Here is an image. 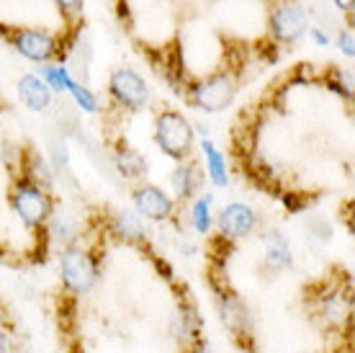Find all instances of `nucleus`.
<instances>
[{
  "label": "nucleus",
  "instance_id": "20e7f679",
  "mask_svg": "<svg viewBox=\"0 0 355 353\" xmlns=\"http://www.w3.org/2000/svg\"><path fill=\"white\" fill-rule=\"evenodd\" d=\"M237 96V78L230 70H216L206 78L191 83L186 90L188 104L204 114H219L234 104Z\"/></svg>",
  "mask_w": 355,
  "mask_h": 353
},
{
  "label": "nucleus",
  "instance_id": "dca6fc26",
  "mask_svg": "<svg viewBox=\"0 0 355 353\" xmlns=\"http://www.w3.org/2000/svg\"><path fill=\"white\" fill-rule=\"evenodd\" d=\"M21 176L28 178V181H34L36 186H42L46 191H52L54 186V168L46 163L44 155H39L36 150H26L24 160H21Z\"/></svg>",
  "mask_w": 355,
  "mask_h": 353
},
{
  "label": "nucleus",
  "instance_id": "6e6552de",
  "mask_svg": "<svg viewBox=\"0 0 355 353\" xmlns=\"http://www.w3.org/2000/svg\"><path fill=\"white\" fill-rule=\"evenodd\" d=\"M10 44L21 57L31 62H49L60 54V39L42 28H16Z\"/></svg>",
  "mask_w": 355,
  "mask_h": 353
},
{
  "label": "nucleus",
  "instance_id": "4be33fe9",
  "mask_svg": "<svg viewBox=\"0 0 355 353\" xmlns=\"http://www.w3.org/2000/svg\"><path fill=\"white\" fill-rule=\"evenodd\" d=\"M70 96L75 98V104L80 106V111H85V114H98V98L93 90H88L83 83H72L70 85Z\"/></svg>",
  "mask_w": 355,
  "mask_h": 353
},
{
  "label": "nucleus",
  "instance_id": "6ab92c4d",
  "mask_svg": "<svg viewBox=\"0 0 355 353\" xmlns=\"http://www.w3.org/2000/svg\"><path fill=\"white\" fill-rule=\"evenodd\" d=\"M211 204H214V194L211 191H201V194L196 196L193 204H191V224H193V230L198 235H209L211 232Z\"/></svg>",
  "mask_w": 355,
  "mask_h": 353
},
{
  "label": "nucleus",
  "instance_id": "412c9836",
  "mask_svg": "<svg viewBox=\"0 0 355 353\" xmlns=\"http://www.w3.org/2000/svg\"><path fill=\"white\" fill-rule=\"evenodd\" d=\"M39 78L44 80L52 93H70V85L75 83L70 75V70L64 65H44L39 70Z\"/></svg>",
  "mask_w": 355,
  "mask_h": 353
},
{
  "label": "nucleus",
  "instance_id": "423d86ee",
  "mask_svg": "<svg viewBox=\"0 0 355 353\" xmlns=\"http://www.w3.org/2000/svg\"><path fill=\"white\" fill-rule=\"evenodd\" d=\"M108 93L116 104L126 111H142L150 104V85L144 83V78L132 67H119L111 72L108 78Z\"/></svg>",
  "mask_w": 355,
  "mask_h": 353
},
{
  "label": "nucleus",
  "instance_id": "4468645a",
  "mask_svg": "<svg viewBox=\"0 0 355 353\" xmlns=\"http://www.w3.org/2000/svg\"><path fill=\"white\" fill-rule=\"evenodd\" d=\"M114 168L116 173L126 181H139L147 176V158L139 150H134L129 145H116L114 147Z\"/></svg>",
  "mask_w": 355,
  "mask_h": 353
},
{
  "label": "nucleus",
  "instance_id": "f3484780",
  "mask_svg": "<svg viewBox=\"0 0 355 353\" xmlns=\"http://www.w3.org/2000/svg\"><path fill=\"white\" fill-rule=\"evenodd\" d=\"M266 265L273 268L275 274L278 271H286L293 265V250L288 245V240L281 235L278 230H273L266 240Z\"/></svg>",
  "mask_w": 355,
  "mask_h": 353
},
{
  "label": "nucleus",
  "instance_id": "c85d7f7f",
  "mask_svg": "<svg viewBox=\"0 0 355 353\" xmlns=\"http://www.w3.org/2000/svg\"><path fill=\"white\" fill-rule=\"evenodd\" d=\"M6 325H8V318H6V309L0 307V330H6Z\"/></svg>",
  "mask_w": 355,
  "mask_h": 353
},
{
  "label": "nucleus",
  "instance_id": "a211bd4d",
  "mask_svg": "<svg viewBox=\"0 0 355 353\" xmlns=\"http://www.w3.org/2000/svg\"><path fill=\"white\" fill-rule=\"evenodd\" d=\"M201 150H204L206 160V176L216 188H224L230 183V170H227V160H224V152H219V147L214 145L209 137L201 140Z\"/></svg>",
  "mask_w": 355,
  "mask_h": 353
},
{
  "label": "nucleus",
  "instance_id": "cd10ccee",
  "mask_svg": "<svg viewBox=\"0 0 355 353\" xmlns=\"http://www.w3.org/2000/svg\"><path fill=\"white\" fill-rule=\"evenodd\" d=\"M335 6L340 10H353V0H335Z\"/></svg>",
  "mask_w": 355,
  "mask_h": 353
},
{
  "label": "nucleus",
  "instance_id": "7ed1b4c3",
  "mask_svg": "<svg viewBox=\"0 0 355 353\" xmlns=\"http://www.w3.org/2000/svg\"><path fill=\"white\" fill-rule=\"evenodd\" d=\"M155 142H157L162 155H168L170 160H175V163L191 160L196 142L193 124L188 122L183 111L165 108L155 119Z\"/></svg>",
  "mask_w": 355,
  "mask_h": 353
},
{
  "label": "nucleus",
  "instance_id": "a878e982",
  "mask_svg": "<svg viewBox=\"0 0 355 353\" xmlns=\"http://www.w3.org/2000/svg\"><path fill=\"white\" fill-rule=\"evenodd\" d=\"M306 34L311 36V42H314V44H317V47H329V36L324 34L322 28H309Z\"/></svg>",
  "mask_w": 355,
  "mask_h": 353
},
{
  "label": "nucleus",
  "instance_id": "393cba45",
  "mask_svg": "<svg viewBox=\"0 0 355 353\" xmlns=\"http://www.w3.org/2000/svg\"><path fill=\"white\" fill-rule=\"evenodd\" d=\"M284 206L288 209V212H304V202L299 194H284Z\"/></svg>",
  "mask_w": 355,
  "mask_h": 353
},
{
  "label": "nucleus",
  "instance_id": "0eeeda50",
  "mask_svg": "<svg viewBox=\"0 0 355 353\" xmlns=\"http://www.w3.org/2000/svg\"><path fill=\"white\" fill-rule=\"evenodd\" d=\"M134 212L147 222H170L175 217V202L168 191L155 183H139L132 191Z\"/></svg>",
  "mask_w": 355,
  "mask_h": 353
},
{
  "label": "nucleus",
  "instance_id": "9b49d317",
  "mask_svg": "<svg viewBox=\"0 0 355 353\" xmlns=\"http://www.w3.org/2000/svg\"><path fill=\"white\" fill-rule=\"evenodd\" d=\"M16 88H18L21 104H24L28 111L42 114V111H46V108L52 106V90H49V85H46L36 72H24V75L18 78Z\"/></svg>",
  "mask_w": 355,
  "mask_h": 353
},
{
  "label": "nucleus",
  "instance_id": "b1692460",
  "mask_svg": "<svg viewBox=\"0 0 355 353\" xmlns=\"http://www.w3.org/2000/svg\"><path fill=\"white\" fill-rule=\"evenodd\" d=\"M57 3V8L62 10L64 16H80L83 13V0H54Z\"/></svg>",
  "mask_w": 355,
  "mask_h": 353
},
{
  "label": "nucleus",
  "instance_id": "39448f33",
  "mask_svg": "<svg viewBox=\"0 0 355 353\" xmlns=\"http://www.w3.org/2000/svg\"><path fill=\"white\" fill-rule=\"evenodd\" d=\"M309 16L306 8L296 0H281L270 8L268 16V31L275 44H296L309 31Z\"/></svg>",
  "mask_w": 355,
  "mask_h": 353
},
{
  "label": "nucleus",
  "instance_id": "f03ea898",
  "mask_svg": "<svg viewBox=\"0 0 355 353\" xmlns=\"http://www.w3.org/2000/svg\"><path fill=\"white\" fill-rule=\"evenodd\" d=\"M60 276H62L64 292H70L72 297H83V294L93 292V286L101 279L98 256L90 247L80 245V243L62 247V253H60Z\"/></svg>",
  "mask_w": 355,
  "mask_h": 353
},
{
  "label": "nucleus",
  "instance_id": "9d476101",
  "mask_svg": "<svg viewBox=\"0 0 355 353\" xmlns=\"http://www.w3.org/2000/svg\"><path fill=\"white\" fill-rule=\"evenodd\" d=\"M219 318H222L224 327L230 330L234 338H245L252 336V315H250V307L245 302L232 292H219Z\"/></svg>",
  "mask_w": 355,
  "mask_h": 353
},
{
  "label": "nucleus",
  "instance_id": "f257e3e1",
  "mask_svg": "<svg viewBox=\"0 0 355 353\" xmlns=\"http://www.w3.org/2000/svg\"><path fill=\"white\" fill-rule=\"evenodd\" d=\"M8 202H10L13 214H16L26 227H31V230L44 227L54 214L52 191H46V188H42V186H36L34 181H28V178H24V176H18L16 181H13Z\"/></svg>",
  "mask_w": 355,
  "mask_h": 353
},
{
  "label": "nucleus",
  "instance_id": "f8f14e48",
  "mask_svg": "<svg viewBox=\"0 0 355 353\" xmlns=\"http://www.w3.org/2000/svg\"><path fill=\"white\" fill-rule=\"evenodd\" d=\"M201 170L196 163L191 160H183V163H178L173 173H170V186H173V191L180 202H188V199H196V196L201 194Z\"/></svg>",
  "mask_w": 355,
  "mask_h": 353
},
{
  "label": "nucleus",
  "instance_id": "5701e85b",
  "mask_svg": "<svg viewBox=\"0 0 355 353\" xmlns=\"http://www.w3.org/2000/svg\"><path fill=\"white\" fill-rule=\"evenodd\" d=\"M353 31H350V28H343V31H340V36H338V47H340V52L345 54L347 60H353L355 57V47H353Z\"/></svg>",
  "mask_w": 355,
  "mask_h": 353
},
{
  "label": "nucleus",
  "instance_id": "2eb2a0df",
  "mask_svg": "<svg viewBox=\"0 0 355 353\" xmlns=\"http://www.w3.org/2000/svg\"><path fill=\"white\" fill-rule=\"evenodd\" d=\"M198 330H201V318H198V312L193 307H180L170 320V333H173V338L178 340L180 348L201 340Z\"/></svg>",
  "mask_w": 355,
  "mask_h": 353
},
{
  "label": "nucleus",
  "instance_id": "1a4fd4ad",
  "mask_svg": "<svg viewBox=\"0 0 355 353\" xmlns=\"http://www.w3.org/2000/svg\"><path fill=\"white\" fill-rule=\"evenodd\" d=\"M219 238L227 243H237V240L250 238L255 227H258V212L245 202H232L219 212Z\"/></svg>",
  "mask_w": 355,
  "mask_h": 353
},
{
  "label": "nucleus",
  "instance_id": "bb28decb",
  "mask_svg": "<svg viewBox=\"0 0 355 353\" xmlns=\"http://www.w3.org/2000/svg\"><path fill=\"white\" fill-rule=\"evenodd\" d=\"M183 353H214V351H211V345L206 343V340H196V343L186 345V348H183Z\"/></svg>",
  "mask_w": 355,
  "mask_h": 353
},
{
  "label": "nucleus",
  "instance_id": "ddd939ff",
  "mask_svg": "<svg viewBox=\"0 0 355 353\" xmlns=\"http://www.w3.org/2000/svg\"><path fill=\"white\" fill-rule=\"evenodd\" d=\"M108 230L114 238L129 243V245H139L147 240V224L137 212H116L108 222Z\"/></svg>",
  "mask_w": 355,
  "mask_h": 353
},
{
  "label": "nucleus",
  "instance_id": "aec40b11",
  "mask_svg": "<svg viewBox=\"0 0 355 353\" xmlns=\"http://www.w3.org/2000/svg\"><path fill=\"white\" fill-rule=\"evenodd\" d=\"M49 224V235H52L54 243H60L62 247L67 245H75L78 243V222L70 220V217H62V214H52V220L46 222Z\"/></svg>",
  "mask_w": 355,
  "mask_h": 353
}]
</instances>
